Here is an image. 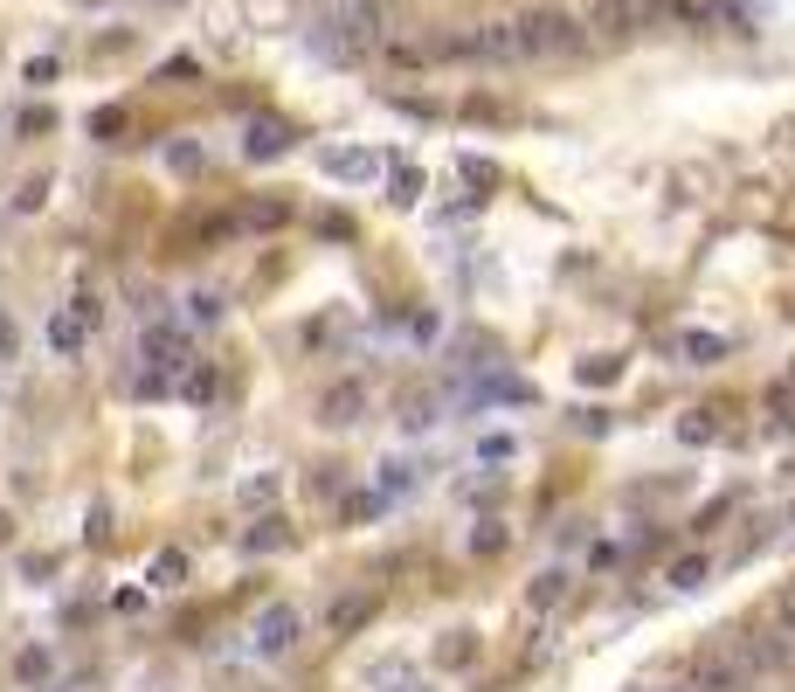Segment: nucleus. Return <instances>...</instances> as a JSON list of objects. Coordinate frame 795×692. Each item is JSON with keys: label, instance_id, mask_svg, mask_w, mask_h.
Returning <instances> with one entry per match:
<instances>
[{"label": "nucleus", "instance_id": "f257e3e1", "mask_svg": "<svg viewBox=\"0 0 795 692\" xmlns=\"http://www.w3.org/2000/svg\"><path fill=\"white\" fill-rule=\"evenodd\" d=\"M678 22H692L685 0H589V14H581L595 49H622L643 28H678Z\"/></svg>", "mask_w": 795, "mask_h": 692}, {"label": "nucleus", "instance_id": "f03ea898", "mask_svg": "<svg viewBox=\"0 0 795 692\" xmlns=\"http://www.w3.org/2000/svg\"><path fill=\"white\" fill-rule=\"evenodd\" d=\"M513 49L519 63H575V55H589V28H581V14H560V8H526L513 14Z\"/></svg>", "mask_w": 795, "mask_h": 692}, {"label": "nucleus", "instance_id": "7ed1b4c3", "mask_svg": "<svg viewBox=\"0 0 795 692\" xmlns=\"http://www.w3.org/2000/svg\"><path fill=\"white\" fill-rule=\"evenodd\" d=\"M388 42V22L374 0H332V14L318 22V49L339 55V63H359V55H374Z\"/></svg>", "mask_w": 795, "mask_h": 692}, {"label": "nucleus", "instance_id": "20e7f679", "mask_svg": "<svg viewBox=\"0 0 795 692\" xmlns=\"http://www.w3.org/2000/svg\"><path fill=\"white\" fill-rule=\"evenodd\" d=\"M685 685L692 692H754V665H747V651L733 644V630L692 651V658H685Z\"/></svg>", "mask_w": 795, "mask_h": 692}, {"label": "nucleus", "instance_id": "39448f33", "mask_svg": "<svg viewBox=\"0 0 795 692\" xmlns=\"http://www.w3.org/2000/svg\"><path fill=\"white\" fill-rule=\"evenodd\" d=\"M139 353H146V374H139V388L146 395H160L174 374H187V361H194V347H187V332L180 326H146V340H139Z\"/></svg>", "mask_w": 795, "mask_h": 692}, {"label": "nucleus", "instance_id": "423d86ee", "mask_svg": "<svg viewBox=\"0 0 795 692\" xmlns=\"http://www.w3.org/2000/svg\"><path fill=\"white\" fill-rule=\"evenodd\" d=\"M754 671H795V630H733Z\"/></svg>", "mask_w": 795, "mask_h": 692}, {"label": "nucleus", "instance_id": "0eeeda50", "mask_svg": "<svg viewBox=\"0 0 795 692\" xmlns=\"http://www.w3.org/2000/svg\"><path fill=\"white\" fill-rule=\"evenodd\" d=\"M298 630H305V616H298L291 603H270L256 616V651H263V658H283V651L298 644Z\"/></svg>", "mask_w": 795, "mask_h": 692}, {"label": "nucleus", "instance_id": "6e6552de", "mask_svg": "<svg viewBox=\"0 0 795 692\" xmlns=\"http://www.w3.org/2000/svg\"><path fill=\"white\" fill-rule=\"evenodd\" d=\"M374 609H381V595H374V589H346V595L326 609V630H332V638H353V630L374 624Z\"/></svg>", "mask_w": 795, "mask_h": 692}, {"label": "nucleus", "instance_id": "1a4fd4ad", "mask_svg": "<svg viewBox=\"0 0 795 692\" xmlns=\"http://www.w3.org/2000/svg\"><path fill=\"white\" fill-rule=\"evenodd\" d=\"M318 416H326V429H346V423H359V416H367V381H339V388H326Z\"/></svg>", "mask_w": 795, "mask_h": 692}, {"label": "nucleus", "instance_id": "9d476101", "mask_svg": "<svg viewBox=\"0 0 795 692\" xmlns=\"http://www.w3.org/2000/svg\"><path fill=\"white\" fill-rule=\"evenodd\" d=\"M84 326H90V319H84L77 305L55 312V319H49V347H55V353H84Z\"/></svg>", "mask_w": 795, "mask_h": 692}, {"label": "nucleus", "instance_id": "9b49d317", "mask_svg": "<svg viewBox=\"0 0 795 692\" xmlns=\"http://www.w3.org/2000/svg\"><path fill=\"white\" fill-rule=\"evenodd\" d=\"M242 153H250V160H277V153H283V125H277V118H256L250 139H242Z\"/></svg>", "mask_w": 795, "mask_h": 692}, {"label": "nucleus", "instance_id": "f8f14e48", "mask_svg": "<svg viewBox=\"0 0 795 692\" xmlns=\"http://www.w3.org/2000/svg\"><path fill=\"white\" fill-rule=\"evenodd\" d=\"M318 166L339 174V180H374V174H381V160H374V153H326Z\"/></svg>", "mask_w": 795, "mask_h": 692}, {"label": "nucleus", "instance_id": "ddd939ff", "mask_svg": "<svg viewBox=\"0 0 795 692\" xmlns=\"http://www.w3.org/2000/svg\"><path fill=\"white\" fill-rule=\"evenodd\" d=\"M470 658H478V638H470V630H450V638L437 644V665L443 671H464Z\"/></svg>", "mask_w": 795, "mask_h": 692}, {"label": "nucleus", "instance_id": "4468645a", "mask_svg": "<svg viewBox=\"0 0 795 692\" xmlns=\"http://www.w3.org/2000/svg\"><path fill=\"white\" fill-rule=\"evenodd\" d=\"M706 575H712V561H706V554H685V561H671V575H665V582H671V589H698Z\"/></svg>", "mask_w": 795, "mask_h": 692}, {"label": "nucleus", "instance_id": "2eb2a0df", "mask_svg": "<svg viewBox=\"0 0 795 692\" xmlns=\"http://www.w3.org/2000/svg\"><path fill=\"white\" fill-rule=\"evenodd\" d=\"M180 388H187V402H215V388H222V381H215V367H207V361H201V367L187 361V381H180Z\"/></svg>", "mask_w": 795, "mask_h": 692}, {"label": "nucleus", "instance_id": "dca6fc26", "mask_svg": "<svg viewBox=\"0 0 795 692\" xmlns=\"http://www.w3.org/2000/svg\"><path fill=\"white\" fill-rule=\"evenodd\" d=\"M560 595H567V575H540V582L526 589V603H533V609H554Z\"/></svg>", "mask_w": 795, "mask_h": 692}, {"label": "nucleus", "instance_id": "f3484780", "mask_svg": "<svg viewBox=\"0 0 795 692\" xmlns=\"http://www.w3.org/2000/svg\"><path fill=\"white\" fill-rule=\"evenodd\" d=\"M678 353H692V361H712V353H727V340H719V332H685V340H678Z\"/></svg>", "mask_w": 795, "mask_h": 692}, {"label": "nucleus", "instance_id": "a211bd4d", "mask_svg": "<svg viewBox=\"0 0 795 692\" xmlns=\"http://www.w3.org/2000/svg\"><path fill=\"white\" fill-rule=\"evenodd\" d=\"M180 575H187V554H180V548H166V554L153 561V582H160V589H174Z\"/></svg>", "mask_w": 795, "mask_h": 692}, {"label": "nucleus", "instance_id": "6ab92c4d", "mask_svg": "<svg viewBox=\"0 0 795 692\" xmlns=\"http://www.w3.org/2000/svg\"><path fill=\"white\" fill-rule=\"evenodd\" d=\"M283 540H291V533H283L277 519H263V527L250 533V554H270V548H283Z\"/></svg>", "mask_w": 795, "mask_h": 692}, {"label": "nucleus", "instance_id": "aec40b11", "mask_svg": "<svg viewBox=\"0 0 795 692\" xmlns=\"http://www.w3.org/2000/svg\"><path fill=\"white\" fill-rule=\"evenodd\" d=\"M422 194V174H415V166H394V201H415Z\"/></svg>", "mask_w": 795, "mask_h": 692}, {"label": "nucleus", "instance_id": "412c9836", "mask_svg": "<svg viewBox=\"0 0 795 692\" xmlns=\"http://www.w3.org/2000/svg\"><path fill=\"white\" fill-rule=\"evenodd\" d=\"M774 624L795 630V582H782V595H774Z\"/></svg>", "mask_w": 795, "mask_h": 692}, {"label": "nucleus", "instance_id": "4be33fe9", "mask_svg": "<svg viewBox=\"0 0 795 692\" xmlns=\"http://www.w3.org/2000/svg\"><path fill=\"white\" fill-rule=\"evenodd\" d=\"M8 361H14V319L0 312V367H8Z\"/></svg>", "mask_w": 795, "mask_h": 692}, {"label": "nucleus", "instance_id": "5701e85b", "mask_svg": "<svg viewBox=\"0 0 795 692\" xmlns=\"http://www.w3.org/2000/svg\"><path fill=\"white\" fill-rule=\"evenodd\" d=\"M636 692H692V685H685V679H678V685H636Z\"/></svg>", "mask_w": 795, "mask_h": 692}]
</instances>
